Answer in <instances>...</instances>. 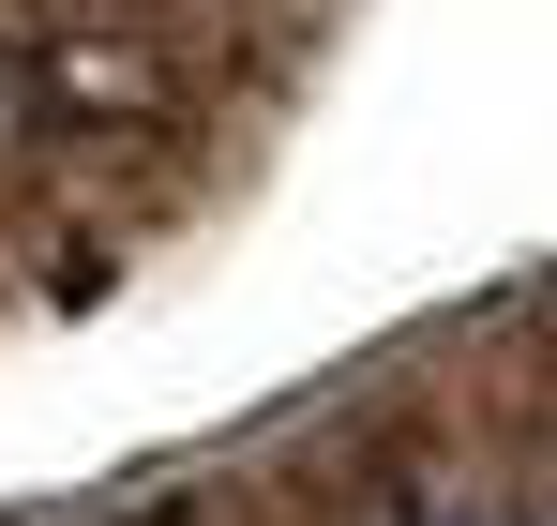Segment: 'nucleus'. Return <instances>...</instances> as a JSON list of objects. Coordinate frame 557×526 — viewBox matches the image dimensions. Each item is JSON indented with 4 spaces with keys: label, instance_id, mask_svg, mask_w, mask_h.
Masks as SVG:
<instances>
[{
    "label": "nucleus",
    "instance_id": "1",
    "mask_svg": "<svg viewBox=\"0 0 557 526\" xmlns=\"http://www.w3.org/2000/svg\"><path fill=\"white\" fill-rule=\"evenodd\" d=\"M437 526H512V512H437Z\"/></svg>",
    "mask_w": 557,
    "mask_h": 526
}]
</instances>
